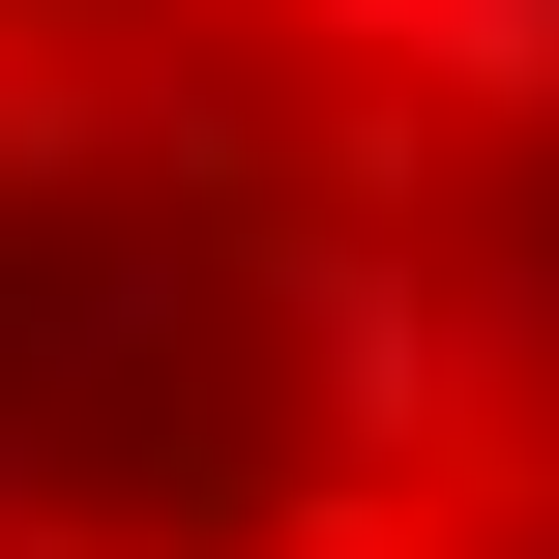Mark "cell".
<instances>
[{"label":"cell","instance_id":"obj_1","mask_svg":"<svg viewBox=\"0 0 559 559\" xmlns=\"http://www.w3.org/2000/svg\"><path fill=\"white\" fill-rule=\"evenodd\" d=\"M206 324L295 383V501H501L559 413H531V324L472 236H324V206H236L206 236Z\"/></svg>","mask_w":559,"mask_h":559},{"label":"cell","instance_id":"obj_2","mask_svg":"<svg viewBox=\"0 0 559 559\" xmlns=\"http://www.w3.org/2000/svg\"><path fill=\"white\" fill-rule=\"evenodd\" d=\"M177 324H206V236H177V206H147V236H88V265H59V295H29V354H0V383H147V354H177Z\"/></svg>","mask_w":559,"mask_h":559},{"label":"cell","instance_id":"obj_3","mask_svg":"<svg viewBox=\"0 0 559 559\" xmlns=\"http://www.w3.org/2000/svg\"><path fill=\"white\" fill-rule=\"evenodd\" d=\"M383 88H413L442 147H559V0H413V29H383Z\"/></svg>","mask_w":559,"mask_h":559},{"label":"cell","instance_id":"obj_4","mask_svg":"<svg viewBox=\"0 0 559 559\" xmlns=\"http://www.w3.org/2000/svg\"><path fill=\"white\" fill-rule=\"evenodd\" d=\"M0 206H118V29H0Z\"/></svg>","mask_w":559,"mask_h":559},{"label":"cell","instance_id":"obj_5","mask_svg":"<svg viewBox=\"0 0 559 559\" xmlns=\"http://www.w3.org/2000/svg\"><path fill=\"white\" fill-rule=\"evenodd\" d=\"M236 559H472V501H295V472H265V531Z\"/></svg>","mask_w":559,"mask_h":559},{"label":"cell","instance_id":"obj_6","mask_svg":"<svg viewBox=\"0 0 559 559\" xmlns=\"http://www.w3.org/2000/svg\"><path fill=\"white\" fill-rule=\"evenodd\" d=\"M501 265V324H531V413H559V236H472Z\"/></svg>","mask_w":559,"mask_h":559},{"label":"cell","instance_id":"obj_7","mask_svg":"<svg viewBox=\"0 0 559 559\" xmlns=\"http://www.w3.org/2000/svg\"><path fill=\"white\" fill-rule=\"evenodd\" d=\"M265 29H324V88H383V29H413V0H265Z\"/></svg>","mask_w":559,"mask_h":559},{"label":"cell","instance_id":"obj_8","mask_svg":"<svg viewBox=\"0 0 559 559\" xmlns=\"http://www.w3.org/2000/svg\"><path fill=\"white\" fill-rule=\"evenodd\" d=\"M29 501H59V413H29V383H0V531H29Z\"/></svg>","mask_w":559,"mask_h":559},{"label":"cell","instance_id":"obj_9","mask_svg":"<svg viewBox=\"0 0 559 559\" xmlns=\"http://www.w3.org/2000/svg\"><path fill=\"white\" fill-rule=\"evenodd\" d=\"M0 559H147V531H118V501H29V531H0Z\"/></svg>","mask_w":559,"mask_h":559},{"label":"cell","instance_id":"obj_10","mask_svg":"<svg viewBox=\"0 0 559 559\" xmlns=\"http://www.w3.org/2000/svg\"><path fill=\"white\" fill-rule=\"evenodd\" d=\"M0 29H29V0H0Z\"/></svg>","mask_w":559,"mask_h":559}]
</instances>
